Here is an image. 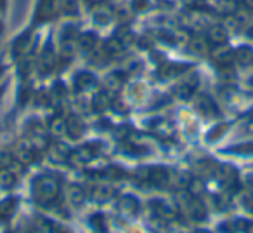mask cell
<instances>
[{"instance_id":"6da1fadb","label":"cell","mask_w":253,"mask_h":233,"mask_svg":"<svg viewBox=\"0 0 253 233\" xmlns=\"http://www.w3.org/2000/svg\"><path fill=\"white\" fill-rule=\"evenodd\" d=\"M33 190H35V197L39 198L40 202H52L54 198L57 197L59 193V184L54 177H49V176H42L35 181L33 184Z\"/></svg>"},{"instance_id":"7a4b0ae2","label":"cell","mask_w":253,"mask_h":233,"mask_svg":"<svg viewBox=\"0 0 253 233\" xmlns=\"http://www.w3.org/2000/svg\"><path fill=\"white\" fill-rule=\"evenodd\" d=\"M57 4H59V0H40L39 7H37L35 21L42 23L52 19L57 12Z\"/></svg>"},{"instance_id":"3957f363","label":"cell","mask_w":253,"mask_h":233,"mask_svg":"<svg viewBox=\"0 0 253 233\" xmlns=\"http://www.w3.org/2000/svg\"><path fill=\"white\" fill-rule=\"evenodd\" d=\"M198 84H200V80H198L196 75H191L189 78H186V80L180 82V84L177 85V87H175V92L179 94V98L189 99L191 96L194 94V91H196Z\"/></svg>"},{"instance_id":"277c9868","label":"cell","mask_w":253,"mask_h":233,"mask_svg":"<svg viewBox=\"0 0 253 233\" xmlns=\"http://www.w3.org/2000/svg\"><path fill=\"white\" fill-rule=\"evenodd\" d=\"M211 59L218 64V66H229L231 61L234 59V54L229 47H217L211 51Z\"/></svg>"},{"instance_id":"5b68a950","label":"cell","mask_w":253,"mask_h":233,"mask_svg":"<svg viewBox=\"0 0 253 233\" xmlns=\"http://www.w3.org/2000/svg\"><path fill=\"white\" fill-rule=\"evenodd\" d=\"M54 64H56V54H54V51H52V46L49 44V46L45 47V51L42 53V56H40V63H39L40 71H42V73H49L54 68Z\"/></svg>"},{"instance_id":"8992f818","label":"cell","mask_w":253,"mask_h":233,"mask_svg":"<svg viewBox=\"0 0 253 233\" xmlns=\"http://www.w3.org/2000/svg\"><path fill=\"white\" fill-rule=\"evenodd\" d=\"M75 85H77L78 91H87V89L95 85V77L88 71H82L75 77Z\"/></svg>"},{"instance_id":"52a82bcc","label":"cell","mask_w":253,"mask_h":233,"mask_svg":"<svg viewBox=\"0 0 253 233\" xmlns=\"http://www.w3.org/2000/svg\"><path fill=\"white\" fill-rule=\"evenodd\" d=\"M208 40L213 44H224L227 40V30L222 25H213L208 30Z\"/></svg>"},{"instance_id":"ba28073f","label":"cell","mask_w":253,"mask_h":233,"mask_svg":"<svg viewBox=\"0 0 253 233\" xmlns=\"http://www.w3.org/2000/svg\"><path fill=\"white\" fill-rule=\"evenodd\" d=\"M196 108L200 110L201 113H205V115H217V108H215L213 101L205 94H201L200 98H198Z\"/></svg>"},{"instance_id":"9c48e42d","label":"cell","mask_w":253,"mask_h":233,"mask_svg":"<svg viewBox=\"0 0 253 233\" xmlns=\"http://www.w3.org/2000/svg\"><path fill=\"white\" fill-rule=\"evenodd\" d=\"M70 148H68L66 145H63V143H59V145H54L52 150H50V157H52V160H57V162H64V160L70 159Z\"/></svg>"},{"instance_id":"30bf717a","label":"cell","mask_w":253,"mask_h":233,"mask_svg":"<svg viewBox=\"0 0 253 233\" xmlns=\"http://www.w3.org/2000/svg\"><path fill=\"white\" fill-rule=\"evenodd\" d=\"M186 204L189 205V214H191V218H193V219H203L205 218L207 211H205V207H203V204H201V202L189 198Z\"/></svg>"},{"instance_id":"8fae6325","label":"cell","mask_w":253,"mask_h":233,"mask_svg":"<svg viewBox=\"0 0 253 233\" xmlns=\"http://www.w3.org/2000/svg\"><path fill=\"white\" fill-rule=\"evenodd\" d=\"M30 47H32V37L28 35H23L21 39L16 42L14 46V54L18 56H23V54H30Z\"/></svg>"},{"instance_id":"7c38bea8","label":"cell","mask_w":253,"mask_h":233,"mask_svg":"<svg viewBox=\"0 0 253 233\" xmlns=\"http://www.w3.org/2000/svg\"><path fill=\"white\" fill-rule=\"evenodd\" d=\"M234 58H236V61H238L239 64H248V63H252V61H253V51L250 49V47L243 46V47H239V49L236 51Z\"/></svg>"},{"instance_id":"4fadbf2b","label":"cell","mask_w":253,"mask_h":233,"mask_svg":"<svg viewBox=\"0 0 253 233\" xmlns=\"http://www.w3.org/2000/svg\"><path fill=\"white\" fill-rule=\"evenodd\" d=\"M66 131L70 132L71 138H78V136L84 132V124H82L80 118H70V120L66 122Z\"/></svg>"},{"instance_id":"5bb4252c","label":"cell","mask_w":253,"mask_h":233,"mask_svg":"<svg viewBox=\"0 0 253 233\" xmlns=\"http://www.w3.org/2000/svg\"><path fill=\"white\" fill-rule=\"evenodd\" d=\"M155 204V209L156 212H158L160 216H163V218H173V214H175V209L172 207L170 204H167V202H153Z\"/></svg>"},{"instance_id":"9a60e30c","label":"cell","mask_w":253,"mask_h":233,"mask_svg":"<svg viewBox=\"0 0 253 233\" xmlns=\"http://www.w3.org/2000/svg\"><path fill=\"white\" fill-rule=\"evenodd\" d=\"M122 84H123V78L120 73H113L106 78V89H108L109 92H116L120 87H122Z\"/></svg>"},{"instance_id":"2e32d148","label":"cell","mask_w":253,"mask_h":233,"mask_svg":"<svg viewBox=\"0 0 253 233\" xmlns=\"http://www.w3.org/2000/svg\"><path fill=\"white\" fill-rule=\"evenodd\" d=\"M139 207L137 200H135L134 197H123L122 200H120V209L125 212H128V214H132V212H135Z\"/></svg>"},{"instance_id":"e0dca14e","label":"cell","mask_w":253,"mask_h":233,"mask_svg":"<svg viewBox=\"0 0 253 233\" xmlns=\"http://www.w3.org/2000/svg\"><path fill=\"white\" fill-rule=\"evenodd\" d=\"M186 70V66H182V64H167V66L162 68V77L165 78H170V77H175V75L182 73V71Z\"/></svg>"},{"instance_id":"ac0fdd59","label":"cell","mask_w":253,"mask_h":233,"mask_svg":"<svg viewBox=\"0 0 253 233\" xmlns=\"http://www.w3.org/2000/svg\"><path fill=\"white\" fill-rule=\"evenodd\" d=\"M16 205H18V200L16 198H7L0 204V216H11L12 212L16 211Z\"/></svg>"},{"instance_id":"d6986e66","label":"cell","mask_w":253,"mask_h":233,"mask_svg":"<svg viewBox=\"0 0 253 233\" xmlns=\"http://www.w3.org/2000/svg\"><path fill=\"white\" fill-rule=\"evenodd\" d=\"M80 47H82V51H85V53H90V51L95 47V35L94 33H85V35H82Z\"/></svg>"},{"instance_id":"ffe728a7","label":"cell","mask_w":253,"mask_h":233,"mask_svg":"<svg viewBox=\"0 0 253 233\" xmlns=\"http://www.w3.org/2000/svg\"><path fill=\"white\" fill-rule=\"evenodd\" d=\"M234 21L238 26L245 28V26L250 25V9H241V11L234 12Z\"/></svg>"},{"instance_id":"44dd1931","label":"cell","mask_w":253,"mask_h":233,"mask_svg":"<svg viewBox=\"0 0 253 233\" xmlns=\"http://www.w3.org/2000/svg\"><path fill=\"white\" fill-rule=\"evenodd\" d=\"M218 11L225 14H232L238 11V0H220L218 2Z\"/></svg>"},{"instance_id":"7402d4cb","label":"cell","mask_w":253,"mask_h":233,"mask_svg":"<svg viewBox=\"0 0 253 233\" xmlns=\"http://www.w3.org/2000/svg\"><path fill=\"white\" fill-rule=\"evenodd\" d=\"M59 7L64 14H77L78 12L77 0H59Z\"/></svg>"},{"instance_id":"603a6c76","label":"cell","mask_w":253,"mask_h":233,"mask_svg":"<svg viewBox=\"0 0 253 233\" xmlns=\"http://www.w3.org/2000/svg\"><path fill=\"white\" fill-rule=\"evenodd\" d=\"M189 49L193 51L194 54H207L208 44H207V40H203V39H194V40H191Z\"/></svg>"},{"instance_id":"cb8c5ba5","label":"cell","mask_w":253,"mask_h":233,"mask_svg":"<svg viewBox=\"0 0 253 233\" xmlns=\"http://www.w3.org/2000/svg\"><path fill=\"white\" fill-rule=\"evenodd\" d=\"M16 183V176L9 171H2L0 173V186L2 188H11Z\"/></svg>"},{"instance_id":"d4e9b609","label":"cell","mask_w":253,"mask_h":233,"mask_svg":"<svg viewBox=\"0 0 253 233\" xmlns=\"http://www.w3.org/2000/svg\"><path fill=\"white\" fill-rule=\"evenodd\" d=\"M84 198H85V193H84V190H82V188L73 186L70 190V200H71V204L80 205L82 202H84Z\"/></svg>"},{"instance_id":"484cf974","label":"cell","mask_w":253,"mask_h":233,"mask_svg":"<svg viewBox=\"0 0 253 233\" xmlns=\"http://www.w3.org/2000/svg\"><path fill=\"white\" fill-rule=\"evenodd\" d=\"M111 195H113V190L109 186H106V184L95 188V191H94V198H95V200H108Z\"/></svg>"},{"instance_id":"4316f807","label":"cell","mask_w":253,"mask_h":233,"mask_svg":"<svg viewBox=\"0 0 253 233\" xmlns=\"http://www.w3.org/2000/svg\"><path fill=\"white\" fill-rule=\"evenodd\" d=\"M109 103H111V99H109V96L106 94V92H101V94H97L94 98V106L97 110H104L109 106Z\"/></svg>"},{"instance_id":"83f0119b","label":"cell","mask_w":253,"mask_h":233,"mask_svg":"<svg viewBox=\"0 0 253 233\" xmlns=\"http://www.w3.org/2000/svg\"><path fill=\"white\" fill-rule=\"evenodd\" d=\"M50 131H52L54 134H63V132L66 131V122H63L61 118H56V120H52V124H50Z\"/></svg>"},{"instance_id":"f1b7e54d","label":"cell","mask_w":253,"mask_h":233,"mask_svg":"<svg viewBox=\"0 0 253 233\" xmlns=\"http://www.w3.org/2000/svg\"><path fill=\"white\" fill-rule=\"evenodd\" d=\"M225 129H227V125H224V124H220V125H217V127L213 129V131L210 132V136H208V139H211V141H213V139H217L218 136L222 134V132L225 131Z\"/></svg>"},{"instance_id":"f546056e","label":"cell","mask_w":253,"mask_h":233,"mask_svg":"<svg viewBox=\"0 0 253 233\" xmlns=\"http://www.w3.org/2000/svg\"><path fill=\"white\" fill-rule=\"evenodd\" d=\"M189 188H191V193L196 195V193H201L203 191V184H201V181H191L189 183Z\"/></svg>"},{"instance_id":"4dcf8cb0","label":"cell","mask_w":253,"mask_h":233,"mask_svg":"<svg viewBox=\"0 0 253 233\" xmlns=\"http://www.w3.org/2000/svg\"><path fill=\"white\" fill-rule=\"evenodd\" d=\"M236 152H238V153H253V143H248V145H241V146H236Z\"/></svg>"},{"instance_id":"1f68e13d","label":"cell","mask_w":253,"mask_h":233,"mask_svg":"<svg viewBox=\"0 0 253 233\" xmlns=\"http://www.w3.org/2000/svg\"><path fill=\"white\" fill-rule=\"evenodd\" d=\"M148 4H149V0H134V7L137 9V11L139 9H141V11L142 9H146L148 7Z\"/></svg>"},{"instance_id":"d6a6232c","label":"cell","mask_w":253,"mask_h":233,"mask_svg":"<svg viewBox=\"0 0 253 233\" xmlns=\"http://www.w3.org/2000/svg\"><path fill=\"white\" fill-rule=\"evenodd\" d=\"M95 21H97V23H108V21H109V16L102 12V14H97V16H95Z\"/></svg>"},{"instance_id":"836d02e7","label":"cell","mask_w":253,"mask_h":233,"mask_svg":"<svg viewBox=\"0 0 253 233\" xmlns=\"http://www.w3.org/2000/svg\"><path fill=\"white\" fill-rule=\"evenodd\" d=\"M245 2H246V5H248V9L253 11V0H245Z\"/></svg>"},{"instance_id":"e575fe53","label":"cell","mask_w":253,"mask_h":233,"mask_svg":"<svg viewBox=\"0 0 253 233\" xmlns=\"http://www.w3.org/2000/svg\"><path fill=\"white\" fill-rule=\"evenodd\" d=\"M90 2H101V0H90Z\"/></svg>"},{"instance_id":"d590c367","label":"cell","mask_w":253,"mask_h":233,"mask_svg":"<svg viewBox=\"0 0 253 233\" xmlns=\"http://www.w3.org/2000/svg\"><path fill=\"white\" fill-rule=\"evenodd\" d=\"M196 233H207V232H196Z\"/></svg>"}]
</instances>
